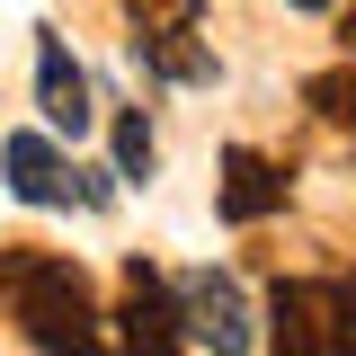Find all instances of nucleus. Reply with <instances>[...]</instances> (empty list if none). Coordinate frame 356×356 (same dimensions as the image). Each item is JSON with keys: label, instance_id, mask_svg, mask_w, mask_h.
<instances>
[{"label": "nucleus", "instance_id": "obj_1", "mask_svg": "<svg viewBox=\"0 0 356 356\" xmlns=\"http://www.w3.org/2000/svg\"><path fill=\"white\" fill-rule=\"evenodd\" d=\"M0 303L36 356H107V312L89 294L81 259H63V250L0 241Z\"/></svg>", "mask_w": 356, "mask_h": 356}, {"label": "nucleus", "instance_id": "obj_2", "mask_svg": "<svg viewBox=\"0 0 356 356\" xmlns=\"http://www.w3.org/2000/svg\"><path fill=\"white\" fill-rule=\"evenodd\" d=\"M267 339L276 356H356V276H285L267 294Z\"/></svg>", "mask_w": 356, "mask_h": 356}, {"label": "nucleus", "instance_id": "obj_3", "mask_svg": "<svg viewBox=\"0 0 356 356\" xmlns=\"http://www.w3.org/2000/svg\"><path fill=\"white\" fill-rule=\"evenodd\" d=\"M125 27H134V63L152 81H214V44H205V0H125Z\"/></svg>", "mask_w": 356, "mask_h": 356}, {"label": "nucleus", "instance_id": "obj_4", "mask_svg": "<svg viewBox=\"0 0 356 356\" xmlns=\"http://www.w3.org/2000/svg\"><path fill=\"white\" fill-rule=\"evenodd\" d=\"M187 348V312L178 285L152 259H125V294H116V356H178Z\"/></svg>", "mask_w": 356, "mask_h": 356}, {"label": "nucleus", "instance_id": "obj_5", "mask_svg": "<svg viewBox=\"0 0 356 356\" xmlns=\"http://www.w3.org/2000/svg\"><path fill=\"white\" fill-rule=\"evenodd\" d=\"M178 312H187V339H205L214 356H250V294L222 276V267H196V276H178Z\"/></svg>", "mask_w": 356, "mask_h": 356}, {"label": "nucleus", "instance_id": "obj_6", "mask_svg": "<svg viewBox=\"0 0 356 356\" xmlns=\"http://www.w3.org/2000/svg\"><path fill=\"white\" fill-rule=\"evenodd\" d=\"M285 196H294V178H285V161H267V152H250V143H232L222 152V187H214V205L222 222H267V214H285Z\"/></svg>", "mask_w": 356, "mask_h": 356}, {"label": "nucleus", "instance_id": "obj_7", "mask_svg": "<svg viewBox=\"0 0 356 356\" xmlns=\"http://www.w3.org/2000/svg\"><path fill=\"white\" fill-rule=\"evenodd\" d=\"M36 107H44V125L54 134H89V72L72 63V44L54 36V27H36Z\"/></svg>", "mask_w": 356, "mask_h": 356}, {"label": "nucleus", "instance_id": "obj_8", "mask_svg": "<svg viewBox=\"0 0 356 356\" xmlns=\"http://www.w3.org/2000/svg\"><path fill=\"white\" fill-rule=\"evenodd\" d=\"M0 170H9V196L18 205H72L81 196V170H63V152L44 134H9L0 143Z\"/></svg>", "mask_w": 356, "mask_h": 356}, {"label": "nucleus", "instance_id": "obj_9", "mask_svg": "<svg viewBox=\"0 0 356 356\" xmlns=\"http://www.w3.org/2000/svg\"><path fill=\"white\" fill-rule=\"evenodd\" d=\"M303 107L321 116V125L356 134V63H339V72H312V81H303Z\"/></svg>", "mask_w": 356, "mask_h": 356}, {"label": "nucleus", "instance_id": "obj_10", "mask_svg": "<svg viewBox=\"0 0 356 356\" xmlns=\"http://www.w3.org/2000/svg\"><path fill=\"white\" fill-rule=\"evenodd\" d=\"M152 161H161L152 125L143 116H116V178H152Z\"/></svg>", "mask_w": 356, "mask_h": 356}, {"label": "nucleus", "instance_id": "obj_11", "mask_svg": "<svg viewBox=\"0 0 356 356\" xmlns=\"http://www.w3.org/2000/svg\"><path fill=\"white\" fill-rule=\"evenodd\" d=\"M339 36H348V54H356V9H348V27H339Z\"/></svg>", "mask_w": 356, "mask_h": 356}, {"label": "nucleus", "instance_id": "obj_12", "mask_svg": "<svg viewBox=\"0 0 356 356\" xmlns=\"http://www.w3.org/2000/svg\"><path fill=\"white\" fill-rule=\"evenodd\" d=\"M294 9H330V0H294Z\"/></svg>", "mask_w": 356, "mask_h": 356}]
</instances>
